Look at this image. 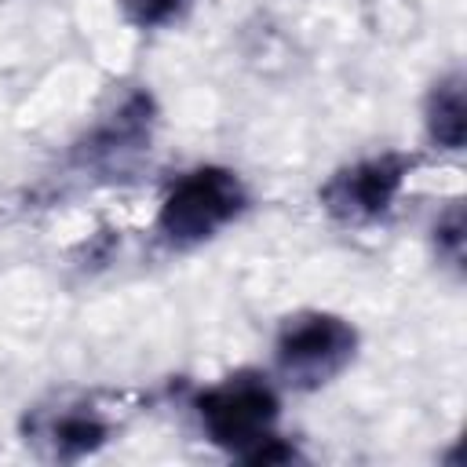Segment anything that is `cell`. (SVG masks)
<instances>
[{"mask_svg":"<svg viewBox=\"0 0 467 467\" xmlns=\"http://www.w3.org/2000/svg\"><path fill=\"white\" fill-rule=\"evenodd\" d=\"M434 241H438V252H441L452 266H460V259H463V212H460V208H449V215L438 219Z\"/></svg>","mask_w":467,"mask_h":467,"instance_id":"obj_8","label":"cell"},{"mask_svg":"<svg viewBox=\"0 0 467 467\" xmlns=\"http://www.w3.org/2000/svg\"><path fill=\"white\" fill-rule=\"evenodd\" d=\"M358 336L336 314H296L285 321L277 336V368L292 387H321L339 376L354 358Z\"/></svg>","mask_w":467,"mask_h":467,"instance_id":"obj_3","label":"cell"},{"mask_svg":"<svg viewBox=\"0 0 467 467\" xmlns=\"http://www.w3.org/2000/svg\"><path fill=\"white\" fill-rule=\"evenodd\" d=\"M36 434H40L36 441H44L51 456H58V460H80V456L95 452L106 441L109 427L102 423V416L95 409L77 405V409H62V412L44 416L36 423Z\"/></svg>","mask_w":467,"mask_h":467,"instance_id":"obj_5","label":"cell"},{"mask_svg":"<svg viewBox=\"0 0 467 467\" xmlns=\"http://www.w3.org/2000/svg\"><path fill=\"white\" fill-rule=\"evenodd\" d=\"M405 171H409V164L394 153L358 161V164L336 171L321 186V204L339 223H372V219L387 215V208L394 204V197L405 182Z\"/></svg>","mask_w":467,"mask_h":467,"instance_id":"obj_4","label":"cell"},{"mask_svg":"<svg viewBox=\"0 0 467 467\" xmlns=\"http://www.w3.org/2000/svg\"><path fill=\"white\" fill-rule=\"evenodd\" d=\"M197 416L208 438L241 460L259 463L263 452L277 441L274 420H277V394L274 387L255 372L226 376L223 383L208 387L197 398Z\"/></svg>","mask_w":467,"mask_h":467,"instance_id":"obj_1","label":"cell"},{"mask_svg":"<svg viewBox=\"0 0 467 467\" xmlns=\"http://www.w3.org/2000/svg\"><path fill=\"white\" fill-rule=\"evenodd\" d=\"M244 208V186L230 168H193L164 197L157 212V230L168 244L190 248L215 237Z\"/></svg>","mask_w":467,"mask_h":467,"instance_id":"obj_2","label":"cell"},{"mask_svg":"<svg viewBox=\"0 0 467 467\" xmlns=\"http://www.w3.org/2000/svg\"><path fill=\"white\" fill-rule=\"evenodd\" d=\"M186 4L190 0H124V15L139 29H153V26H168L171 18H179Z\"/></svg>","mask_w":467,"mask_h":467,"instance_id":"obj_7","label":"cell"},{"mask_svg":"<svg viewBox=\"0 0 467 467\" xmlns=\"http://www.w3.org/2000/svg\"><path fill=\"white\" fill-rule=\"evenodd\" d=\"M427 131L445 150L463 146L467 120H463V80L460 77H445L441 84H434L427 99Z\"/></svg>","mask_w":467,"mask_h":467,"instance_id":"obj_6","label":"cell"}]
</instances>
